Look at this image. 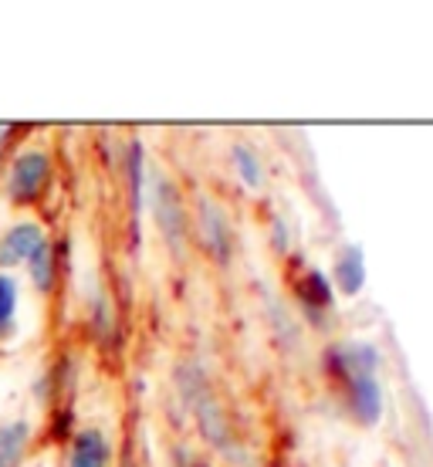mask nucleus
I'll return each instance as SVG.
<instances>
[{
    "instance_id": "nucleus-1",
    "label": "nucleus",
    "mask_w": 433,
    "mask_h": 467,
    "mask_svg": "<svg viewBox=\"0 0 433 467\" xmlns=\"http://www.w3.org/2000/svg\"><path fill=\"white\" fill-rule=\"evenodd\" d=\"M328 366L342 376L349 407L363 427H376L383 417V386H379V352L369 342H342L328 349Z\"/></svg>"
},
{
    "instance_id": "nucleus-2",
    "label": "nucleus",
    "mask_w": 433,
    "mask_h": 467,
    "mask_svg": "<svg viewBox=\"0 0 433 467\" xmlns=\"http://www.w3.org/2000/svg\"><path fill=\"white\" fill-rule=\"evenodd\" d=\"M152 217H156V227L166 237V244L176 257H183L187 251V234H190V221H187V207H183V197L176 190L173 180L160 176L152 183Z\"/></svg>"
},
{
    "instance_id": "nucleus-3",
    "label": "nucleus",
    "mask_w": 433,
    "mask_h": 467,
    "mask_svg": "<svg viewBox=\"0 0 433 467\" xmlns=\"http://www.w3.org/2000/svg\"><path fill=\"white\" fill-rule=\"evenodd\" d=\"M197 231L200 244L207 247V254L217 265H231V257H234V231H231V221H227L223 207L213 203L211 197L197 200Z\"/></svg>"
},
{
    "instance_id": "nucleus-4",
    "label": "nucleus",
    "mask_w": 433,
    "mask_h": 467,
    "mask_svg": "<svg viewBox=\"0 0 433 467\" xmlns=\"http://www.w3.org/2000/svg\"><path fill=\"white\" fill-rule=\"evenodd\" d=\"M47 176H51V160L41 150H27L14 160L11 170V200L17 203H35L41 197V190L47 187Z\"/></svg>"
},
{
    "instance_id": "nucleus-5",
    "label": "nucleus",
    "mask_w": 433,
    "mask_h": 467,
    "mask_svg": "<svg viewBox=\"0 0 433 467\" xmlns=\"http://www.w3.org/2000/svg\"><path fill=\"white\" fill-rule=\"evenodd\" d=\"M41 241H45V234H41L37 223H14L11 231L0 237V265L14 268V265L27 261Z\"/></svg>"
},
{
    "instance_id": "nucleus-6",
    "label": "nucleus",
    "mask_w": 433,
    "mask_h": 467,
    "mask_svg": "<svg viewBox=\"0 0 433 467\" xmlns=\"http://www.w3.org/2000/svg\"><path fill=\"white\" fill-rule=\"evenodd\" d=\"M332 278H335V285H339V292L345 295V298H352V295L363 292L366 285V254L359 244H345L335 254V265H332Z\"/></svg>"
},
{
    "instance_id": "nucleus-7",
    "label": "nucleus",
    "mask_w": 433,
    "mask_h": 467,
    "mask_svg": "<svg viewBox=\"0 0 433 467\" xmlns=\"http://www.w3.org/2000/svg\"><path fill=\"white\" fill-rule=\"evenodd\" d=\"M108 457H112V447H108L106 433L82 431L71 441L68 467H108Z\"/></svg>"
},
{
    "instance_id": "nucleus-8",
    "label": "nucleus",
    "mask_w": 433,
    "mask_h": 467,
    "mask_svg": "<svg viewBox=\"0 0 433 467\" xmlns=\"http://www.w3.org/2000/svg\"><path fill=\"white\" fill-rule=\"evenodd\" d=\"M298 302L308 308V316H318V312H328L332 308V285L325 281V275L322 271H308V275H302V281H298Z\"/></svg>"
},
{
    "instance_id": "nucleus-9",
    "label": "nucleus",
    "mask_w": 433,
    "mask_h": 467,
    "mask_svg": "<svg viewBox=\"0 0 433 467\" xmlns=\"http://www.w3.org/2000/svg\"><path fill=\"white\" fill-rule=\"evenodd\" d=\"M231 166H234L237 180H241L247 190L264 187V163H261V156L254 152V146H247V142L237 140L234 146H231Z\"/></svg>"
},
{
    "instance_id": "nucleus-10",
    "label": "nucleus",
    "mask_w": 433,
    "mask_h": 467,
    "mask_svg": "<svg viewBox=\"0 0 433 467\" xmlns=\"http://www.w3.org/2000/svg\"><path fill=\"white\" fill-rule=\"evenodd\" d=\"M27 423H7L0 427V467H17L24 457V447H27Z\"/></svg>"
},
{
    "instance_id": "nucleus-11",
    "label": "nucleus",
    "mask_w": 433,
    "mask_h": 467,
    "mask_svg": "<svg viewBox=\"0 0 433 467\" xmlns=\"http://www.w3.org/2000/svg\"><path fill=\"white\" fill-rule=\"evenodd\" d=\"M27 261H31V281H35L41 292H51V285H55V254H51V244L41 241Z\"/></svg>"
},
{
    "instance_id": "nucleus-12",
    "label": "nucleus",
    "mask_w": 433,
    "mask_h": 467,
    "mask_svg": "<svg viewBox=\"0 0 433 467\" xmlns=\"http://www.w3.org/2000/svg\"><path fill=\"white\" fill-rule=\"evenodd\" d=\"M14 308H17V281L11 275H0V336L14 328Z\"/></svg>"
},
{
    "instance_id": "nucleus-13",
    "label": "nucleus",
    "mask_w": 433,
    "mask_h": 467,
    "mask_svg": "<svg viewBox=\"0 0 433 467\" xmlns=\"http://www.w3.org/2000/svg\"><path fill=\"white\" fill-rule=\"evenodd\" d=\"M274 241H278V251H288V247H284V223L278 221V217H274Z\"/></svg>"
}]
</instances>
